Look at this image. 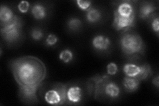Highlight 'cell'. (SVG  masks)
I'll return each mask as SVG.
<instances>
[{
    "instance_id": "obj_23",
    "label": "cell",
    "mask_w": 159,
    "mask_h": 106,
    "mask_svg": "<svg viewBox=\"0 0 159 106\" xmlns=\"http://www.w3.org/2000/svg\"><path fill=\"white\" fill-rule=\"evenodd\" d=\"M30 7V3L27 1H21L20 2L17 6V9L19 11L22 13H27Z\"/></svg>"
},
{
    "instance_id": "obj_21",
    "label": "cell",
    "mask_w": 159,
    "mask_h": 106,
    "mask_svg": "<svg viewBox=\"0 0 159 106\" xmlns=\"http://www.w3.org/2000/svg\"><path fill=\"white\" fill-rule=\"evenodd\" d=\"M118 72V67L115 62H110L107 66V73L110 76L116 75Z\"/></svg>"
},
{
    "instance_id": "obj_14",
    "label": "cell",
    "mask_w": 159,
    "mask_h": 106,
    "mask_svg": "<svg viewBox=\"0 0 159 106\" xmlns=\"http://www.w3.org/2000/svg\"><path fill=\"white\" fill-rule=\"evenodd\" d=\"M86 20L90 23H95L98 22L102 18V13L99 9L93 7H90L86 11Z\"/></svg>"
},
{
    "instance_id": "obj_18",
    "label": "cell",
    "mask_w": 159,
    "mask_h": 106,
    "mask_svg": "<svg viewBox=\"0 0 159 106\" xmlns=\"http://www.w3.org/2000/svg\"><path fill=\"white\" fill-rule=\"evenodd\" d=\"M151 74H152V72H151V68L150 67V66L148 64L141 65V72L137 78L140 80V81H141V80H145L150 76Z\"/></svg>"
},
{
    "instance_id": "obj_9",
    "label": "cell",
    "mask_w": 159,
    "mask_h": 106,
    "mask_svg": "<svg viewBox=\"0 0 159 106\" xmlns=\"http://www.w3.org/2000/svg\"><path fill=\"white\" fill-rule=\"evenodd\" d=\"M114 12H116L119 16L124 17H130L135 16L133 6L129 2H124L119 4Z\"/></svg>"
},
{
    "instance_id": "obj_6",
    "label": "cell",
    "mask_w": 159,
    "mask_h": 106,
    "mask_svg": "<svg viewBox=\"0 0 159 106\" xmlns=\"http://www.w3.org/2000/svg\"><path fill=\"white\" fill-rule=\"evenodd\" d=\"M82 90L78 85H72L67 88L66 99L68 102L76 104L80 102L82 99Z\"/></svg>"
},
{
    "instance_id": "obj_7",
    "label": "cell",
    "mask_w": 159,
    "mask_h": 106,
    "mask_svg": "<svg viewBox=\"0 0 159 106\" xmlns=\"http://www.w3.org/2000/svg\"><path fill=\"white\" fill-rule=\"evenodd\" d=\"M93 47L99 51H106L110 47L111 41L108 37L102 35H98L92 39Z\"/></svg>"
},
{
    "instance_id": "obj_5",
    "label": "cell",
    "mask_w": 159,
    "mask_h": 106,
    "mask_svg": "<svg viewBox=\"0 0 159 106\" xmlns=\"http://www.w3.org/2000/svg\"><path fill=\"white\" fill-rule=\"evenodd\" d=\"M135 22V16L130 17H124L119 16L116 12H114V19L113 27L116 30H123L131 27Z\"/></svg>"
},
{
    "instance_id": "obj_26",
    "label": "cell",
    "mask_w": 159,
    "mask_h": 106,
    "mask_svg": "<svg viewBox=\"0 0 159 106\" xmlns=\"http://www.w3.org/2000/svg\"><path fill=\"white\" fill-rule=\"evenodd\" d=\"M152 84L157 88H159V77H158V76H157L155 78H154V79L152 80Z\"/></svg>"
},
{
    "instance_id": "obj_16",
    "label": "cell",
    "mask_w": 159,
    "mask_h": 106,
    "mask_svg": "<svg viewBox=\"0 0 159 106\" xmlns=\"http://www.w3.org/2000/svg\"><path fill=\"white\" fill-rule=\"evenodd\" d=\"M67 25L70 30L76 31H78V30L81 28L82 23L81 21V20L77 17H71L70 18L68 21Z\"/></svg>"
},
{
    "instance_id": "obj_11",
    "label": "cell",
    "mask_w": 159,
    "mask_h": 106,
    "mask_svg": "<svg viewBox=\"0 0 159 106\" xmlns=\"http://www.w3.org/2000/svg\"><path fill=\"white\" fill-rule=\"evenodd\" d=\"M141 66H138L135 64H125L124 65L123 70L126 76L137 78L141 72Z\"/></svg>"
},
{
    "instance_id": "obj_3",
    "label": "cell",
    "mask_w": 159,
    "mask_h": 106,
    "mask_svg": "<svg viewBox=\"0 0 159 106\" xmlns=\"http://www.w3.org/2000/svg\"><path fill=\"white\" fill-rule=\"evenodd\" d=\"M21 21L16 16L6 24H2L1 33L3 39L7 43L17 41L21 36Z\"/></svg>"
},
{
    "instance_id": "obj_13",
    "label": "cell",
    "mask_w": 159,
    "mask_h": 106,
    "mask_svg": "<svg viewBox=\"0 0 159 106\" xmlns=\"http://www.w3.org/2000/svg\"><path fill=\"white\" fill-rule=\"evenodd\" d=\"M16 16L14 15L11 9H10L7 6L2 5L0 9V20L2 24H6Z\"/></svg>"
},
{
    "instance_id": "obj_10",
    "label": "cell",
    "mask_w": 159,
    "mask_h": 106,
    "mask_svg": "<svg viewBox=\"0 0 159 106\" xmlns=\"http://www.w3.org/2000/svg\"><path fill=\"white\" fill-rule=\"evenodd\" d=\"M140 82V80L137 78L125 76L123 80V85L127 92H133L139 88Z\"/></svg>"
},
{
    "instance_id": "obj_12",
    "label": "cell",
    "mask_w": 159,
    "mask_h": 106,
    "mask_svg": "<svg viewBox=\"0 0 159 106\" xmlns=\"http://www.w3.org/2000/svg\"><path fill=\"white\" fill-rule=\"evenodd\" d=\"M31 11L34 18L37 20L44 19L47 16L46 8L40 3L34 4L31 7Z\"/></svg>"
},
{
    "instance_id": "obj_22",
    "label": "cell",
    "mask_w": 159,
    "mask_h": 106,
    "mask_svg": "<svg viewBox=\"0 0 159 106\" xmlns=\"http://www.w3.org/2000/svg\"><path fill=\"white\" fill-rule=\"evenodd\" d=\"M58 39L55 35L50 34L47 37L45 43L48 47H52L58 43Z\"/></svg>"
},
{
    "instance_id": "obj_2",
    "label": "cell",
    "mask_w": 159,
    "mask_h": 106,
    "mask_svg": "<svg viewBox=\"0 0 159 106\" xmlns=\"http://www.w3.org/2000/svg\"><path fill=\"white\" fill-rule=\"evenodd\" d=\"M123 51L131 55L143 51V41L139 35L135 33H126L120 40Z\"/></svg>"
},
{
    "instance_id": "obj_20",
    "label": "cell",
    "mask_w": 159,
    "mask_h": 106,
    "mask_svg": "<svg viewBox=\"0 0 159 106\" xmlns=\"http://www.w3.org/2000/svg\"><path fill=\"white\" fill-rule=\"evenodd\" d=\"M31 36L34 41H40V40H41L43 38L44 34L41 29H40L39 28H35L33 29L31 31Z\"/></svg>"
},
{
    "instance_id": "obj_24",
    "label": "cell",
    "mask_w": 159,
    "mask_h": 106,
    "mask_svg": "<svg viewBox=\"0 0 159 106\" xmlns=\"http://www.w3.org/2000/svg\"><path fill=\"white\" fill-rule=\"evenodd\" d=\"M77 6L82 10H87L91 7L92 2L90 1H84V0H77Z\"/></svg>"
},
{
    "instance_id": "obj_19",
    "label": "cell",
    "mask_w": 159,
    "mask_h": 106,
    "mask_svg": "<svg viewBox=\"0 0 159 106\" xmlns=\"http://www.w3.org/2000/svg\"><path fill=\"white\" fill-rule=\"evenodd\" d=\"M53 88H55L58 91L60 95H61L63 104L65 103L67 101V99H66V92H67V88H68L67 85L63 84H57L56 85H54Z\"/></svg>"
},
{
    "instance_id": "obj_8",
    "label": "cell",
    "mask_w": 159,
    "mask_h": 106,
    "mask_svg": "<svg viewBox=\"0 0 159 106\" xmlns=\"http://www.w3.org/2000/svg\"><path fill=\"white\" fill-rule=\"evenodd\" d=\"M44 100L47 103L51 105H60L64 104L61 95L55 88L49 90L44 94Z\"/></svg>"
},
{
    "instance_id": "obj_4",
    "label": "cell",
    "mask_w": 159,
    "mask_h": 106,
    "mask_svg": "<svg viewBox=\"0 0 159 106\" xmlns=\"http://www.w3.org/2000/svg\"><path fill=\"white\" fill-rule=\"evenodd\" d=\"M39 86L37 85H19V94L21 98L25 101L37 102V91Z\"/></svg>"
},
{
    "instance_id": "obj_15",
    "label": "cell",
    "mask_w": 159,
    "mask_h": 106,
    "mask_svg": "<svg viewBox=\"0 0 159 106\" xmlns=\"http://www.w3.org/2000/svg\"><path fill=\"white\" fill-rule=\"evenodd\" d=\"M157 7L151 3H146L143 4L139 10V17L141 19H147L155 12Z\"/></svg>"
},
{
    "instance_id": "obj_1",
    "label": "cell",
    "mask_w": 159,
    "mask_h": 106,
    "mask_svg": "<svg viewBox=\"0 0 159 106\" xmlns=\"http://www.w3.org/2000/svg\"><path fill=\"white\" fill-rule=\"evenodd\" d=\"M14 78L19 85L40 86L45 78L46 67L39 58L24 57L13 60L11 62Z\"/></svg>"
},
{
    "instance_id": "obj_25",
    "label": "cell",
    "mask_w": 159,
    "mask_h": 106,
    "mask_svg": "<svg viewBox=\"0 0 159 106\" xmlns=\"http://www.w3.org/2000/svg\"><path fill=\"white\" fill-rule=\"evenodd\" d=\"M151 27L154 31L158 33L159 31V18L158 17H157L156 18L154 19L151 23Z\"/></svg>"
},
{
    "instance_id": "obj_17",
    "label": "cell",
    "mask_w": 159,
    "mask_h": 106,
    "mask_svg": "<svg viewBox=\"0 0 159 106\" xmlns=\"http://www.w3.org/2000/svg\"><path fill=\"white\" fill-rule=\"evenodd\" d=\"M73 53L70 49H64L60 53L59 59L64 63H69L73 60Z\"/></svg>"
}]
</instances>
